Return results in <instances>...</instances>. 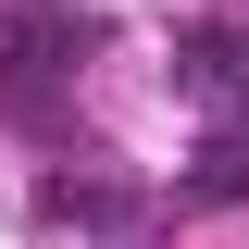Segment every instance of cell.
<instances>
[{
	"instance_id": "1",
	"label": "cell",
	"mask_w": 249,
	"mask_h": 249,
	"mask_svg": "<svg viewBox=\"0 0 249 249\" xmlns=\"http://www.w3.org/2000/svg\"><path fill=\"white\" fill-rule=\"evenodd\" d=\"M75 13H50V0H25V13H0V100H50V75L75 62Z\"/></svg>"
},
{
	"instance_id": "2",
	"label": "cell",
	"mask_w": 249,
	"mask_h": 249,
	"mask_svg": "<svg viewBox=\"0 0 249 249\" xmlns=\"http://www.w3.org/2000/svg\"><path fill=\"white\" fill-rule=\"evenodd\" d=\"M175 75H187L199 100H249V25H199V37L175 50Z\"/></svg>"
},
{
	"instance_id": "3",
	"label": "cell",
	"mask_w": 249,
	"mask_h": 249,
	"mask_svg": "<svg viewBox=\"0 0 249 249\" xmlns=\"http://www.w3.org/2000/svg\"><path fill=\"white\" fill-rule=\"evenodd\" d=\"M187 199H249V137H212L199 175H187Z\"/></svg>"
}]
</instances>
